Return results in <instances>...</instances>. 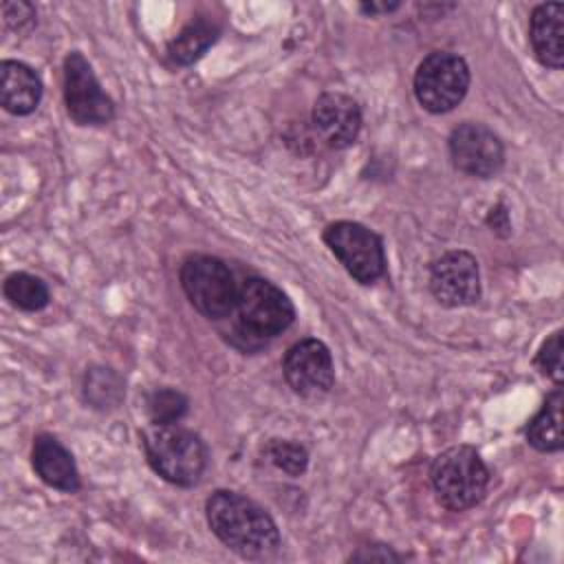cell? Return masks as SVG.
Instances as JSON below:
<instances>
[{
	"label": "cell",
	"mask_w": 564,
	"mask_h": 564,
	"mask_svg": "<svg viewBox=\"0 0 564 564\" xmlns=\"http://www.w3.org/2000/svg\"><path fill=\"white\" fill-rule=\"evenodd\" d=\"M430 485L445 509L467 511L485 498L489 469L471 445H454L432 460Z\"/></svg>",
	"instance_id": "obj_3"
},
{
	"label": "cell",
	"mask_w": 564,
	"mask_h": 564,
	"mask_svg": "<svg viewBox=\"0 0 564 564\" xmlns=\"http://www.w3.org/2000/svg\"><path fill=\"white\" fill-rule=\"evenodd\" d=\"M533 364L538 366V370L542 375H546L549 379H553L557 386H562L564 381V366H562V328L553 330L542 346L535 352Z\"/></svg>",
	"instance_id": "obj_22"
},
{
	"label": "cell",
	"mask_w": 564,
	"mask_h": 564,
	"mask_svg": "<svg viewBox=\"0 0 564 564\" xmlns=\"http://www.w3.org/2000/svg\"><path fill=\"white\" fill-rule=\"evenodd\" d=\"M181 289L189 304L207 319H225L236 308L238 286L227 262L216 256L196 253L183 260Z\"/></svg>",
	"instance_id": "obj_4"
},
{
	"label": "cell",
	"mask_w": 564,
	"mask_h": 564,
	"mask_svg": "<svg viewBox=\"0 0 564 564\" xmlns=\"http://www.w3.org/2000/svg\"><path fill=\"white\" fill-rule=\"evenodd\" d=\"M401 7V2H361L359 11L366 15H379V13H392Z\"/></svg>",
	"instance_id": "obj_26"
},
{
	"label": "cell",
	"mask_w": 564,
	"mask_h": 564,
	"mask_svg": "<svg viewBox=\"0 0 564 564\" xmlns=\"http://www.w3.org/2000/svg\"><path fill=\"white\" fill-rule=\"evenodd\" d=\"M348 560L350 562L352 560L355 562H401L403 555L386 544H366V546H359L355 553H350Z\"/></svg>",
	"instance_id": "obj_24"
},
{
	"label": "cell",
	"mask_w": 564,
	"mask_h": 564,
	"mask_svg": "<svg viewBox=\"0 0 564 564\" xmlns=\"http://www.w3.org/2000/svg\"><path fill=\"white\" fill-rule=\"evenodd\" d=\"M322 240L359 284L370 286L386 275L383 240L370 227L355 220H335L324 227Z\"/></svg>",
	"instance_id": "obj_6"
},
{
	"label": "cell",
	"mask_w": 564,
	"mask_h": 564,
	"mask_svg": "<svg viewBox=\"0 0 564 564\" xmlns=\"http://www.w3.org/2000/svg\"><path fill=\"white\" fill-rule=\"evenodd\" d=\"M282 375L295 394L306 399L324 397L335 383L333 355L322 339L304 337L284 352Z\"/></svg>",
	"instance_id": "obj_11"
},
{
	"label": "cell",
	"mask_w": 564,
	"mask_h": 564,
	"mask_svg": "<svg viewBox=\"0 0 564 564\" xmlns=\"http://www.w3.org/2000/svg\"><path fill=\"white\" fill-rule=\"evenodd\" d=\"M42 79L24 62L2 59L0 64V104L15 117L31 115L42 101Z\"/></svg>",
	"instance_id": "obj_15"
},
{
	"label": "cell",
	"mask_w": 564,
	"mask_h": 564,
	"mask_svg": "<svg viewBox=\"0 0 564 564\" xmlns=\"http://www.w3.org/2000/svg\"><path fill=\"white\" fill-rule=\"evenodd\" d=\"M562 405H564V392L557 386L551 394H546L542 408L535 412V416L524 427V438L533 449L544 452V454L562 449V445H564Z\"/></svg>",
	"instance_id": "obj_16"
},
{
	"label": "cell",
	"mask_w": 564,
	"mask_h": 564,
	"mask_svg": "<svg viewBox=\"0 0 564 564\" xmlns=\"http://www.w3.org/2000/svg\"><path fill=\"white\" fill-rule=\"evenodd\" d=\"M2 20H4L7 29L18 31V33H26L35 26L37 13H35V7L31 2L7 0V2H2Z\"/></svg>",
	"instance_id": "obj_23"
},
{
	"label": "cell",
	"mask_w": 564,
	"mask_h": 564,
	"mask_svg": "<svg viewBox=\"0 0 564 564\" xmlns=\"http://www.w3.org/2000/svg\"><path fill=\"white\" fill-rule=\"evenodd\" d=\"M262 456L289 476H302L308 467V449L289 438H271L262 445Z\"/></svg>",
	"instance_id": "obj_21"
},
{
	"label": "cell",
	"mask_w": 564,
	"mask_h": 564,
	"mask_svg": "<svg viewBox=\"0 0 564 564\" xmlns=\"http://www.w3.org/2000/svg\"><path fill=\"white\" fill-rule=\"evenodd\" d=\"M452 165L474 178H491L505 165V145L500 137L480 121L458 123L447 139Z\"/></svg>",
	"instance_id": "obj_9"
},
{
	"label": "cell",
	"mask_w": 564,
	"mask_h": 564,
	"mask_svg": "<svg viewBox=\"0 0 564 564\" xmlns=\"http://www.w3.org/2000/svg\"><path fill=\"white\" fill-rule=\"evenodd\" d=\"M487 225H489V229H491L494 234H498V236H502V238H507V236L511 234L509 212H507V207H505L502 203H498L496 207L489 209V214H487Z\"/></svg>",
	"instance_id": "obj_25"
},
{
	"label": "cell",
	"mask_w": 564,
	"mask_h": 564,
	"mask_svg": "<svg viewBox=\"0 0 564 564\" xmlns=\"http://www.w3.org/2000/svg\"><path fill=\"white\" fill-rule=\"evenodd\" d=\"M189 408V399L170 386L154 388L145 394V414L150 423L156 425H167V423H178Z\"/></svg>",
	"instance_id": "obj_20"
},
{
	"label": "cell",
	"mask_w": 564,
	"mask_h": 564,
	"mask_svg": "<svg viewBox=\"0 0 564 564\" xmlns=\"http://www.w3.org/2000/svg\"><path fill=\"white\" fill-rule=\"evenodd\" d=\"M469 66L465 57L452 51L427 53L414 70V97L432 115L454 110L469 90Z\"/></svg>",
	"instance_id": "obj_5"
},
{
	"label": "cell",
	"mask_w": 564,
	"mask_h": 564,
	"mask_svg": "<svg viewBox=\"0 0 564 564\" xmlns=\"http://www.w3.org/2000/svg\"><path fill=\"white\" fill-rule=\"evenodd\" d=\"M212 533L245 560H267L280 549V531L271 513L231 489H216L205 500Z\"/></svg>",
	"instance_id": "obj_1"
},
{
	"label": "cell",
	"mask_w": 564,
	"mask_h": 564,
	"mask_svg": "<svg viewBox=\"0 0 564 564\" xmlns=\"http://www.w3.org/2000/svg\"><path fill=\"white\" fill-rule=\"evenodd\" d=\"M220 37V26L209 18H192L170 42L167 57L176 66L198 62Z\"/></svg>",
	"instance_id": "obj_17"
},
{
	"label": "cell",
	"mask_w": 564,
	"mask_h": 564,
	"mask_svg": "<svg viewBox=\"0 0 564 564\" xmlns=\"http://www.w3.org/2000/svg\"><path fill=\"white\" fill-rule=\"evenodd\" d=\"M31 465L37 478L64 494H75L82 487L79 469L73 454L53 434H37L31 445Z\"/></svg>",
	"instance_id": "obj_13"
},
{
	"label": "cell",
	"mask_w": 564,
	"mask_h": 564,
	"mask_svg": "<svg viewBox=\"0 0 564 564\" xmlns=\"http://www.w3.org/2000/svg\"><path fill=\"white\" fill-rule=\"evenodd\" d=\"M2 293L9 300L11 306L26 311V313H35L48 306L51 302V291L46 286V282L33 273L26 271H13L4 278L2 284Z\"/></svg>",
	"instance_id": "obj_19"
},
{
	"label": "cell",
	"mask_w": 564,
	"mask_h": 564,
	"mask_svg": "<svg viewBox=\"0 0 564 564\" xmlns=\"http://www.w3.org/2000/svg\"><path fill=\"white\" fill-rule=\"evenodd\" d=\"M62 95L66 112L77 126H106L115 119V101L79 51H70L64 57Z\"/></svg>",
	"instance_id": "obj_8"
},
{
	"label": "cell",
	"mask_w": 564,
	"mask_h": 564,
	"mask_svg": "<svg viewBox=\"0 0 564 564\" xmlns=\"http://www.w3.org/2000/svg\"><path fill=\"white\" fill-rule=\"evenodd\" d=\"M315 134L330 150L350 148L361 132V108L346 93H322L311 112Z\"/></svg>",
	"instance_id": "obj_12"
},
{
	"label": "cell",
	"mask_w": 564,
	"mask_h": 564,
	"mask_svg": "<svg viewBox=\"0 0 564 564\" xmlns=\"http://www.w3.org/2000/svg\"><path fill=\"white\" fill-rule=\"evenodd\" d=\"M238 326L258 339H271L284 333L295 322L291 297L271 280L251 275L242 280L236 295Z\"/></svg>",
	"instance_id": "obj_7"
},
{
	"label": "cell",
	"mask_w": 564,
	"mask_h": 564,
	"mask_svg": "<svg viewBox=\"0 0 564 564\" xmlns=\"http://www.w3.org/2000/svg\"><path fill=\"white\" fill-rule=\"evenodd\" d=\"M529 42L540 64L562 68L564 64V4L544 2L531 11Z\"/></svg>",
	"instance_id": "obj_14"
},
{
	"label": "cell",
	"mask_w": 564,
	"mask_h": 564,
	"mask_svg": "<svg viewBox=\"0 0 564 564\" xmlns=\"http://www.w3.org/2000/svg\"><path fill=\"white\" fill-rule=\"evenodd\" d=\"M139 438L145 460L156 476L185 489L200 482L207 469V445L194 430L178 423H152Z\"/></svg>",
	"instance_id": "obj_2"
},
{
	"label": "cell",
	"mask_w": 564,
	"mask_h": 564,
	"mask_svg": "<svg viewBox=\"0 0 564 564\" xmlns=\"http://www.w3.org/2000/svg\"><path fill=\"white\" fill-rule=\"evenodd\" d=\"M82 397L93 410H117L126 397L123 379L117 370L108 366H90L82 381Z\"/></svg>",
	"instance_id": "obj_18"
},
{
	"label": "cell",
	"mask_w": 564,
	"mask_h": 564,
	"mask_svg": "<svg viewBox=\"0 0 564 564\" xmlns=\"http://www.w3.org/2000/svg\"><path fill=\"white\" fill-rule=\"evenodd\" d=\"M427 286L434 300L445 308L476 304L482 293L478 260L465 249L441 253L430 264Z\"/></svg>",
	"instance_id": "obj_10"
}]
</instances>
